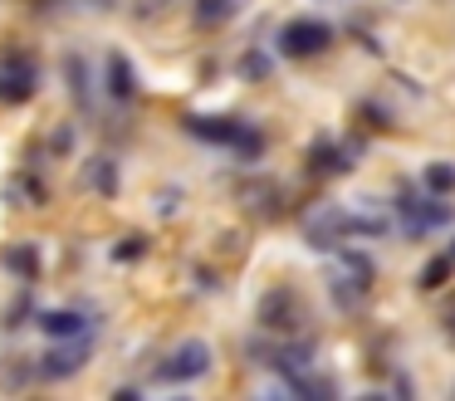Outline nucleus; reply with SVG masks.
I'll return each mask as SVG.
<instances>
[{
  "instance_id": "a211bd4d",
  "label": "nucleus",
  "mask_w": 455,
  "mask_h": 401,
  "mask_svg": "<svg viewBox=\"0 0 455 401\" xmlns=\"http://www.w3.org/2000/svg\"><path fill=\"white\" fill-rule=\"evenodd\" d=\"M142 254V240H123L118 250H113V260H138Z\"/></svg>"
},
{
  "instance_id": "9d476101",
  "label": "nucleus",
  "mask_w": 455,
  "mask_h": 401,
  "mask_svg": "<svg viewBox=\"0 0 455 401\" xmlns=\"http://www.w3.org/2000/svg\"><path fill=\"white\" fill-rule=\"evenodd\" d=\"M35 323H40L44 338H84V313H74V309H50Z\"/></svg>"
},
{
  "instance_id": "f8f14e48",
  "label": "nucleus",
  "mask_w": 455,
  "mask_h": 401,
  "mask_svg": "<svg viewBox=\"0 0 455 401\" xmlns=\"http://www.w3.org/2000/svg\"><path fill=\"white\" fill-rule=\"evenodd\" d=\"M0 260H5V269H11V274H20V279H35V269H40V254H35V245H11Z\"/></svg>"
},
{
  "instance_id": "6ab92c4d",
  "label": "nucleus",
  "mask_w": 455,
  "mask_h": 401,
  "mask_svg": "<svg viewBox=\"0 0 455 401\" xmlns=\"http://www.w3.org/2000/svg\"><path fill=\"white\" fill-rule=\"evenodd\" d=\"M445 254H451V260H455V245H451V250H445Z\"/></svg>"
},
{
  "instance_id": "f03ea898",
  "label": "nucleus",
  "mask_w": 455,
  "mask_h": 401,
  "mask_svg": "<svg viewBox=\"0 0 455 401\" xmlns=\"http://www.w3.org/2000/svg\"><path fill=\"white\" fill-rule=\"evenodd\" d=\"M211 372V348L201 338H187L181 348H172L167 357L157 362V381H167V387H181V381H196Z\"/></svg>"
},
{
  "instance_id": "dca6fc26",
  "label": "nucleus",
  "mask_w": 455,
  "mask_h": 401,
  "mask_svg": "<svg viewBox=\"0 0 455 401\" xmlns=\"http://www.w3.org/2000/svg\"><path fill=\"white\" fill-rule=\"evenodd\" d=\"M64 68H69V84H74V98H79V103H89V68L79 64V54H69V59H64Z\"/></svg>"
},
{
  "instance_id": "4468645a",
  "label": "nucleus",
  "mask_w": 455,
  "mask_h": 401,
  "mask_svg": "<svg viewBox=\"0 0 455 401\" xmlns=\"http://www.w3.org/2000/svg\"><path fill=\"white\" fill-rule=\"evenodd\" d=\"M421 181H426V191H431V196H451L455 191V162H431L421 172Z\"/></svg>"
},
{
  "instance_id": "f257e3e1",
  "label": "nucleus",
  "mask_w": 455,
  "mask_h": 401,
  "mask_svg": "<svg viewBox=\"0 0 455 401\" xmlns=\"http://www.w3.org/2000/svg\"><path fill=\"white\" fill-rule=\"evenodd\" d=\"M187 132L196 137V142H216V147H235L240 156H259L265 152V137L255 132V127H245L240 117H187Z\"/></svg>"
},
{
  "instance_id": "9b49d317",
  "label": "nucleus",
  "mask_w": 455,
  "mask_h": 401,
  "mask_svg": "<svg viewBox=\"0 0 455 401\" xmlns=\"http://www.w3.org/2000/svg\"><path fill=\"white\" fill-rule=\"evenodd\" d=\"M108 93L118 98V103L138 98V74H132V64L123 54H108Z\"/></svg>"
},
{
  "instance_id": "f3484780",
  "label": "nucleus",
  "mask_w": 455,
  "mask_h": 401,
  "mask_svg": "<svg viewBox=\"0 0 455 401\" xmlns=\"http://www.w3.org/2000/svg\"><path fill=\"white\" fill-rule=\"evenodd\" d=\"M89 181L99 186V191H113V186H118V176H113V162H93Z\"/></svg>"
},
{
  "instance_id": "1a4fd4ad",
  "label": "nucleus",
  "mask_w": 455,
  "mask_h": 401,
  "mask_svg": "<svg viewBox=\"0 0 455 401\" xmlns=\"http://www.w3.org/2000/svg\"><path fill=\"white\" fill-rule=\"evenodd\" d=\"M308 172L314 176H328V172H347V152L333 142V137H318L308 147Z\"/></svg>"
},
{
  "instance_id": "39448f33",
  "label": "nucleus",
  "mask_w": 455,
  "mask_h": 401,
  "mask_svg": "<svg viewBox=\"0 0 455 401\" xmlns=\"http://www.w3.org/2000/svg\"><path fill=\"white\" fill-rule=\"evenodd\" d=\"M396 215H402V230L406 235H426V230H435V225H445L451 221V205L441 201V196H411V191H402L396 196Z\"/></svg>"
},
{
  "instance_id": "2eb2a0df",
  "label": "nucleus",
  "mask_w": 455,
  "mask_h": 401,
  "mask_svg": "<svg viewBox=\"0 0 455 401\" xmlns=\"http://www.w3.org/2000/svg\"><path fill=\"white\" fill-rule=\"evenodd\" d=\"M451 274H455V260H451V254H435V260L421 269V279H416V284H421L426 293H435L445 279H451Z\"/></svg>"
},
{
  "instance_id": "423d86ee",
  "label": "nucleus",
  "mask_w": 455,
  "mask_h": 401,
  "mask_svg": "<svg viewBox=\"0 0 455 401\" xmlns=\"http://www.w3.org/2000/svg\"><path fill=\"white\" fill-rule=\"evenodd\" d=\"M304 235L314 250H338L343 240H353V211H338V205H323L318 215L304 221Z\"/></svg>"
},
{
  "instance_id": "0eeeda50",
  "label": "nucleus",
  "mask_w": 455,
  "mask_h": 401,
  "mask_svg": "<svg viewBox=\"0 0 455 401\" xmlns=\"http://www.w3.org/2000/svg\"><path fill=\"white\" fill-rule=\"evenodd\" d=\"M35 88H40L35 59H25V54L0 59V103H25V98H35Z\"/></svg>"
},
{
  "instance_id": "20e7f679",
  "label": "nucleus",
  "mask_w": 455,
  "mask_h": 401,
  "mask_svg": "<svg viewBox=\"0 0 455 401\" xmlns=\"http://www.w3.org/2000/svg\"><path fill=\"white\" fill-rule=\"evenodd\" d=\"M304 323H308V309H304V299H299L294 289H269L265 299H259V328L299 333Z\"/></svg>"
},
{
  "instance_id": "7ed1b4c3",
  "label": "nucleus",
  "mask_w": 455,
  "mask_h": 401,
  "mask_svg": "<svg viewBox=\"0 0 455 401\" xmlns=\"http://www.w3.org/2000/svg\"><path fill=\"white\" fill-rule=\"evenodd\" d=\"M328 44H333V25H323V20H289L279 29V54L284 59H314Z\"/></svg>"
},
{
  "instance_id": "ddd939ff",
  "label": "nucleus",
  "mask_w": 455,
  "mask_h": 401,
  "mask_svg": "<svg viewBox=\"0 0 455 401\" xmlns=\"http://www.w3.org/2000/svg\"><path fill=\"white\" fill-rule=\"evenodd\" d=\"M235 5H240V0H196V25H201V29L226 25V20L235 15Z\"/></svg>"
},
{
  "instance_id": "6e6552de",
  "label": "nucleus",
  "mask_w": 455,
  "mask_h": 401,
  "mask_svg": "<svg viewBox=\"0 0 455 401\" xmlns=\"http://www.w3.org/2000/svg\"><path fill=\"white\" fill-rule=\"evenodd\" d=\"M84 357H89V338H79L74 348H54V352L40 357V377L44 381H64V377H74V372L84 367Z\"/></svg>"
}]
</instances>
